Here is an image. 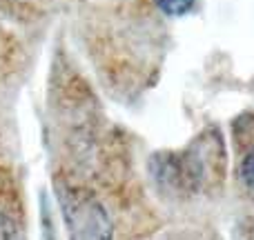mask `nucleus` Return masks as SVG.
Listing matches in <instances>:
<instances>
[{"instance_id": "1", "label": "nucleus", "mask_w": 254, "mask_h": 240, "mask_svg": "<svg viewBox=\"0 0 254 240\" xmlns=\"http://www.w3.org/2000/svg\"><path fill=\"white\" fill-rule=\"evenodd\" d=\"M219 140L221 138L216 134H205L203 138H198V143L194 144L192 149H188V153L179 160V178L183 180L188 187L196 189V187H201V185H205V180L210 183L212 178H219L223 153H216L214 158H210L212 153H207Z\"/></svg>"}, {"instance_id": "2", "label": "nucleus", "mask_w": 254, "mask_h": 240, "mask_svg": "<svg viewBox=\"0 0 254 240\" xmlns=\"http://www.w3.org/2000/svg\"><path fill=\"white\" fill-rule=\"evenodd\" d=\"M239 176H241V183L246 185L248 192L254 193V149L246 153V158L239 165Z\"/></svg>"}, {"instance_id": "3", "label": "nucleus", "mask_w": 254, "mask_h": 240, "mask_svg": "<svg viewBox=\"0 0 254 240\" xmlns=\"http://www.w3.org/2000/svg\"><path fill=\"white\" fill-rule=\"evenodd\" d=\"M158 4L161 11H165L167 16H183L192 9L194 0H154Z\"/></svg>"}]
</instances>
